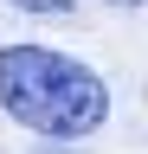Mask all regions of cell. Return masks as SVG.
<instances>
[{"label": "cell", "mask_w": 148, "mask_h": 154, "mask_svg": "<svg viewBox=\"0 0 148 154\" xmlns=\"http://www.w3.org/2000/svg\"><path fill=\"white\" fill-rule=\"evenodd\" d=\"M13 7H26V13H65L71 0H13Z\"/></svg>", "instance_id": "7a4b0ae2"}, {"label": "cell", "mask_w": 148, "mask_h": 154, "mask_svg": "<svg viewBox=\"0 0 148 154\" xmlns=\"http://www.w3.org/2000/svg\"><path fill=\"white\" fill-rule=\"evenodd\" d=\"M116 7H135V0H116Z\"/></svg>", "instance_id": "3957f363"}, {"label": "cell", "mask_w": 148, "mask_h": 154, "mask_svg": "<svg viewBox=\"0 0 148 154\" xmlns=\"http://www.w3.org/2000/svg\"><path fill=\"white\" fill-rule=\"evenodd\" d=\"M0 109L13 122H26L32 135H58V141H77V135H97L109 116V90L103 77L77 64L65 51L45 45H7L0 51Z\"/></svg>", "instance_id": "6da1fadb"}]
</instances>
